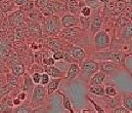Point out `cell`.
I'll return each mask as SVG.
<instances>
[{"mask_svg":"<svg viewBox=\"0 0 132 113\" xmlns=\"http://www.w3.org/2000/svg\"><path fill=\"white\" fill-rule=\"evenodd\" d=\"M128 55L121 51H96L92 54V59L98 61H110L122 64Z\"/></svg>","mask_w":132,"mask_h":113,"instance_id":"cell-1","label":"cell"},{"mask_svg":"<svg viewBox=\"0 0 132 113\" xmlns=\"http://www.w3.org/2000/svg\"><path fill=\"white\" fill-rule=\"evenodd\" d=\"M81 76L85 81H89L90 78L99 71V63L94 59H86L81 63Z\"/></svg>","mask_w":132,"mask_h":113,"instance_id":"cell-2","label":"cell"},{"mask_svg":"<svg viewBox=\"0 0 132 113\" xmlns=\"http://www.w3.org/2000/svg\"><path fill=\"white\" fill-rule=\"evenodd\" d=\"M62 23L59 16L53 14L47 17L43 24V32L47 35H56L62 31Z\"/></svg>","mask_w":132,"mask_h":113,"instance_id":"cell-3","label":"cell"},{"mask_svg":"<svg viewBox=\"0 0 132 113\" xmlns=\"http://www.w3.org/2000/svg\"><path fill=\"white\" fill-rule=\"evenodd\" d=\"M93 42H94V47L96 50H101V49H108L111 45V38L110 35L105 32L100 30L97 33L94 34L93 38Z\"/></svg>","mask_w":132,"mask_h":113,"instance_id":"cell-4","label":"cell"},{"mask_svg":"<svg viewBox=\"0 0 132 113\" xmlns=\"http://www.w3.org/2000/svg\"><path fill=\"white\" fill-rule=\"evenodd\" d=\"M46 95H47V91L45 89L44 85H39V84H37L33 91L32 100H31V105L34 106V107H37V106L41 105V104L45 101Z\"/></svg>","mask_w":132,"mask_h":113,"instance_id":"cell-5","label":"cell"},{"mask_svg":"<svg viewBox=\"0 0 132 113\" xmlns=\"http://www.w3.org/2000/svg\"><path fill=\"white\" fill-rule=\"evenodd\" d=\"M122 68L121 64L110 62V61H100L99 63V71L103 72L105 75H112L118 72Z\"/></svg>","mask_w":132,"mask_h":113,"instance_id":"cell-6","label":"cell"},{"mask_svg":"<svg viewBox=\"0 0 132 113\" xmlns=\"http://www.w3.org/2000/svg\"><path fill=\"white\" fill-rule=\"evenodd\" d=\"M62 26L64 28H73V27H79L81 25L80 18L77 16H74L72 13H65L62 17L61 20Z\"/></svg>","mask_w":132,"mask_h":113,"instance_id":"cell-7","label":"cell"},{"mask_svg":"<svg viewBox=\"0 0 132 113\" xmlns=\"http://www.w3.org/2000/svg\"><path fill=\"white\" fill-rule=\"evenodd\" d=\"M67 52L72 58L77 60L78 63H80V64L85 60V57H86V54H85L84 49L82 47H79V46H72L69 49H67Z\"/></svg>","mask_w":132,"mask_h":113,"instance_id":"cell-8","label":"cell"},{"mask_svg":"<svg viewBox=\"0 0 132 113\" xmlns=\"http://www.w3.org/2000/svg\"><path fill=\"white\" fill-rule=\"evenodd\" d=\"M24 17H25L24 12L22 10H18V11L12 12L8 17V22H9L10 26H12V27H20L24 23Z\"/></svg>","mask_w":132,"mask_h":113,"instance_id":"cell-9","label":"cell"},{"mask_svg":"<svg viewBox=\"0 0 132 113\" xmlns=\"http://www.w3.org/2000/svg\"><path fill=\"white\" fill-rule=\"evenodd\" d=\"M81 72V68L79 66V64L77 63H71L70 66L68 67V72H67V79L68 80H74L75 78H77L80 75Z\"/></svg>","mask_w":132,"mask_h":113,"instance_id":"cell-10","label":"cell"},{"mask_svg":"<svg viewBox=\"0 0 132 113\" xmlns=\"http://www.w3.org/2000/svg\"><path fill=\"white\" fill-rule=\"evenodd\" d=\"M120 37L127 42L132 40V23L124 24L120 30Z\"/></svg>","mask_w":132,"mask_h":113,"instance_id":"cell-11","label":"cell"},{"mask_svg":"<svg viewBox=\"0 0 132 113\" xmlns=\"http://www.w3.org/2000/svg\"><path fill=\"white\" fill-rule=\"evenodd\" d=\"M101 25H102V19H101V17L95 16L93 19H91L90 26H89V31H90L91 35L94 36L95 33H97L98 31H100Z\"/></svg>","mask_w":132,"mask_h":113,"instance_id":"cell-12","label":"cell"},{"mask_svg":"<svg viewBox=\"0 0 132 113\" xmlns=\"http://www.w3.org/2000/svg\"><path fill=\"white\" fill-rule=\"evenodd\" d=\"M44 70H45V73H47L51 78H64L65 77V72L59 69L57 67L48 66V67H44Z\"/></svg>","mask_w":132,"mask_h":113,"instance_id":"cell-13","label":"cell"},{"mask_svg":"<svg viewBox=\"0 0 132 113\" xmlns=\"http://www.w3.org/2000/svg\"><path fill=\"white\" fill-rule=\"evenodd\" d=\"M67 6H68V11L74 16L79 17L80 16V4H79V0H68L67 2Z\"/></svg>","mask_w":132,"mask_h":113,"instance_id":"cell-14","label":"cell"},{"mask_svg":"<svg viewBox=\"0 0 132 113\" xmlns=\"http://www.w3.org/2000/svg\"><path fill=\"white\" fill-rule=\"evenodd\" d=\"M62 79L63 78H50L49 82L47 83V94L48 95H51L57 91V88L62 82Z\"/></svg>","mask_w":132,"mask_h":113,"instance_id":"cell-15","label":"cell"},{"mask_svg":"<svg viewBox=\"0 0 132 113\" xmlns=\"http://www.w3.org/2000/svg\"><path fill=\"white\" fill-rule=\"evenodd\" d=\"M105 78H106V75H105L103 72L98 71V72H96L94 75L90 78V80H89L88 82H89L90 85H94V84H103Z\"/></svg>","mask_w":132,"mask_h":113,"instance_id":"cell-16","label":"cell"},{"mask_svg":"<svg viewBox=\"0 0 132 113\" xmlns=\"http://www.w3.org/2000/svg\"><path fill=\"white\" fill-rule=\"evenodd\" d=\"M105 103L108 104L109 107L111 108H117L122 104V100L120 96H115V97H106Z\"/></svg>","mask_w":132,"mask_h":113,"instance_id":"cell-17","label":"cell"},{"mask_svg":"<svg viewBox=\"0 0 132 113\" xmlns=\"http://www.w3.org/2000/svg\"><path fill=\"white\" fill-rule=\"evenodd\" d=\"M23 88H24L25 92H33L34 88H35V83L33 82L32 77L29 75V74H25Z\"/></svg>","mask_w":132,"mask_h":113,"instance_id":"cell-18","label":"cell"},{"mask_svg":"<svg viewBox=\"0 0 132 113\" xmlns=\"http://www.w3.org/2000/svg\"><path fill=\"white\" fill-rule=\"evenodd\" d=\"M88 91L90 92V94H93V95H96V96H100V97H103L105 95V92H104V86L102 84H94V85H90Z\"/></svg>","mask_w":132,"mask_h":113,"instance_id":"cell-19","label":"cell"},{"mask_svg":"<svg viewBox=\"0 0 132 113\" xmlns=\"http://www.w3.org/2000/svg\"><path fill=\"white\" fill-rule=\"evenodd\" d=\"M57 93L64 98L63 99V105H64V108L68 110L70 113H75L74 112V109H73V107H72V104H71V101H70V99H69V97H67L65 94H63V93H61L60 91H57Z\"/></svg>","mask_w":132,"mask_h":113,"instance_id":"cell-20","label":"cell"},{"mask_svg":"<svg viewBox=\"0 0 132 113\" xmlns=\"http://www.w3.org/2000/svg\"><path fill=\"white\" fill-rule=\"evenodd\" d=\"M122 106L126 108L130 113H132V95H125L122 101Z\"/></svg>","mask_w":132,"mask_h":113,"instance_id":"cell-21","label":"cell"},{"mask_svg":"<svg viewBox=\"0 0 132 113\" xmlns=\"http://www.w3.org/2000/svg\"><path fill=\"white\" fill-rule=\"evenodd\" d=\"M11 72L14 76H21L25 73V68L22 64H15L11 67Z\"/></svg>","mask_w":132,"mask_h":113,"instance_id":"cell-22","label":"cell"},{"mask_svg":"<svg viewBox=\"0 0 132 113\" xmlns=\"http://www.w3.org/2000/svg\"><path fill=\"white\" fill-rule=\"evenodd\" d=\"M0 3H1L0 9H1L2 12H7V11L12 10V7H13L12 0H11V1H2V2H0Z\"/></svg>","mask_w":132,"mask_h":113,"instance_id":"cell-23","label":"cell"},{"mask_svg":"<svg viewBox=\"0 0 132 113\" xmlns=\"http://www.w3.org/2000/svg\"><path fill=\"white\" fill-rule=\"evenodd\" d=\"M104 92H105V95L109 96V97H115V96H117V89H116V87H115L114 84H108L104 87Z\"/></svg>","mask_w":132,"mask_h":113,"instance_id":"cell-24","label":"cell"},{"mask_svg":"<svg viewBox=\"0 0 132 113\" xmlns=\"http://www.w3.org/2000/svg\"><path fill=\"white\" fill-rule=\"evenodd\" d=\"M12 113H32V109L27 105H20L12 110Z\"/></svg>","mask_w":132,"mask_h":113,"instance_id":"cell-25","label":"cell"},{"mask_svg":"<svg viewBox=\"0 0 132 113\" xmlns=\"http://www.w3.org/2000/svg\"><path fill=\"white\" fill-rule=\"evenodd\" d=\"M91 13H92V10H91V8H90L89 6H87V5L82 6V7H81V9H80V14H81L82 17L90 18Z\"/></svg>","mask_w":132,"mask_h":113,"instance_id":"cell-26","label":"cell"},{"mask_svg":"<svg viewBox=\"0 0 132 113\" xmlns=\"http://www.w3.org/2000/svg\"><path fill=\"white\" fill-rule=\"evenodd\" d=\"M29 30L34 35H40V33H41L40 26L38 24H35V23H32V24L29 25Z\"/></svg>","mask_w":132,"mask_h":113,"instance_id":"cell-27","label":"cell"},{"mask_svg":"<svg viewBox=\"0 0 132 113\" xmlns=\"http://www.w3.org/2000/svg\"><path fill=\"white\" fill-rule=\"evenodd\" d=\"M84 2L90 8H99L100 7V3H101L99 0H84Z\"/></svg>","mask_w":132,"mask_h":113,"instance_id":"cell-28","label":"cell"},{"mask_svg":"<svg viewBox=\"0 0 132 113\" xmlns=\"http://www.w3.org/2000/svg\"><path fill=\"white\" fill-rule=\"evenodd\" d=\"M86 98H87V99H88V101H89V102H90V103L93 105V107H94L95 111H96L97 113H106L105 111H104V109H103V108H102L100 105H98L97 103H95V102H94V101H93V100H92V99H91L89 96H86Z\"/></svg>","mask_w":132,"mask_h":113,"instance_id":"cell-29","label":"cell"},{"mask_svg":"<svg viewBox=\"0 0 132 113\" xmlns=\"http://www.w3.org/2000/svg\"><path fill=\"white\" fill-rule=\"evenodd\" d=\"M34 6H35V4H34L33 0H30L29 2H27L26 4L21 6V10L22 11H31V10H33Z\"/></svg>","mask_w":132,"mask_h":113,"instance_id":"cell-30","label":"cell"},{"mask_svg":"<svg viewBox=\"0 0 132 113\" xmlns=\"http://www.w3.org/2000/svg\"><path fill=\"white\" fill-rule=\"evenodd\" d=\"M11 105H7L4 103H0V113H12Z\"/></svg>","mask_w":132,"mask_h":113,"instance_id":"cell-31","label":"cell"},{"mask_svg":"<svg viewBox=\"0 0 132 113\" xmlns=\"http://www.w3.org/2000/svg\"><path fill=\"white\" fill-rule=\"evenodd\" d=\"M49 46H50V48L51 49H55V50H57V49H61V47H62V45H61V42L59 41V40H56V39H52V40H49Z\"/></svg>","mask_w":132,"mask_h":113,"instance_id":"cell-32","label":"cell"},{"mask_svg":"<svg viewBox=\"0 0 132 113\" xmlns=\"http://www.w3.org/2000/svg\"><path fill=\"white\" fill-rule=\"evenodd\" d=\"M52 58L54 59L55 62H56V61L60 62V61H63V60L65 59V54H64L63 51H61V50H57V51H54V52H53Z\"/></svg>","mask_w":132,"mask_h":113,"instance_id":"cell-33","label":"cell"},{"mask_svg":"<svg viewBox=\"0 0 132 113\" xmlns=\"http://www.w3.org/2000/svg\"><path fill=\"white\" fill-rule=\"evenodd\" d=\"M90 22H91L90 18H85V17L80 18V23H81V25H83L84 29H87L90 26Z\"/></svg>","mask_w":132,"mask_h":113,"instance_id":"cell-34","label":"cell"},{"mask_svg":"<svg viewBox=\"0 0 132 113\" xmlns=\"http://www.w3.org/2000/svg\"><path fill=\"white\" fill-rule=\"evenodd\" d=\"M50 1H51V0H35L34 4H35L36 7H38V8H42V7H44L45 5H47Z\"/></svg>","mask_w":132,"mask_h":113,"instance_id":"cell-35","label":"cell"},{"mask_svg":"<svg viewBox=\"0 0 132 113\" xmlns=\"http://www.w3.org/2000/svg\"><path fill=\"white\" fill-rule=\"evenodd\" d=\"M50 80V76L48 75L47 73H42L41 74V80H40V83L42 85H47V83L49 82Z\"/></svg>","mask_w":132,"mask_h":113,"instance_id":"cell-36","label":"cell"},{"mask_svg":"<svg viewBox=\"0 0 132 113\" xmlns=\"http://www.w3.org/2000/svg\"><path fill=\"white\" fill-rule=\"evenodd\" d=\"M7 47H6V45L4 44V43H2V42H0V59H2V58H4L5 56H6V54H7Z\"/></svg>","mask_w":132,"mask_h":113,"instance_id":"cell-37","label":"cell"},{"mask_svg":"<svg viewBox=\"0 0 132 113\" xmlns=\"http://www.w3.org/2000/svg\"><path fill=\"white\" fill-rule=\"evenodd\" d=\"M43 64L46 66H53L55 64V61L53 58H44L43 59Z\"/></svg>","mask_w":132,"mask_h":113,"instance_id":"cell-38","label":"cell"},{"mask_svg":"<svg viewBox=\"0 0 132 113\" xmlns=\"http://www.w3.org/2000/svg\"><path fill=\"white\" fill-rule=\"evenodd\" d=\"M32 79H33V82L35 84H39L40 83V80H41V74L38 73V72H35L33 75H32Z\"/></svg>","mask_w":132,"mask_h":113,"instance_id":"cell-39","label":"cell"},{"mask_svg":"<svg viewBox=\"0 0 132 113\" xmlns=\"http://www.w3.org/2000/svg\"><path fill=\"white\" fill-rule=\"evenodd\" d=\"M114 113H130L126 108H124L123 106H119L117 108H115L114 110Z\"/></svg>","mask_w":132,"mask_h":113,"instance_id":"cell-40","label":"cell"},{"mask_svg":"<svg viewBox=\"0 0 132 113\" xmlns=\"http://www.w3.org/2000/svg\"><path fill=\"white\" fill-rule=\"evenodd\" d=\"M29 1H30V0H12V2H13V3H15L16 5H19L20 7H21V6H23L24 4H26V3H27V2H29Z\"/></svg>","mask_w":132,"mask_h":113,"instance_id":"cell-41","label":"cell"},{"mask_svg":"<svg viewBox=\"0 0 132 113\" xmlns=\"http://www.w3.org/2000/svg\"><path fill=\"white\" fill-rule=\"evenodd\" d=\"M12 105H13V106H20V105H21V100H20L19 98L12 99Z\"/></svg>","mask_w":132,"mask_h":113,"instance_id":"cell-42","label":"cell"},{"mask_svg":"<svg viewBox=\"0 0 132 113\" xmlns=\"http://www.w3.org/2000/svg\"><path fill=\"white\" fill-rule=\"evenodd\" d=\"M7 93H8V89H7V88H0V99H1L2 97H4Z\"/></svg>","mask_w":132,"mask_h":113,"instance_id":"cell-43","label":"cell"},{"mask_svg":"<svg viewBox=\"0 0 132 113\" xmlns=\"http://www.w3.org/2000/svg\"><path fill=\"white\" fill-rule=\"evenodd\" d=\"M18 98H19L21 101H23V100H25V99L27 98V95H26V93H25V92H23V93H20V94H19Z\"/></svg>","mask_w":132,"mask_h":113,"instance_id":"cell-44","label":"cell"},{"mask_svg":"<svg viewBox=\"0 0 132 113\" xmlns=\"http://www.w3.org/2000/svg\"><path fill=\"white\" fill-rule=\"evenodd\" d=\"M81 113H95V112L92 111V110H90V109H83Z\"/></svg>","mask_w":132,"mask_h":113,"instance_id":"cell-45","label":"cell"},{"mask_svg":"<svg viewBox=\"0 0 132 113\" xmlns=\"http://www.w3.org/2000/svg\"><path fill=\"white\" fill-rule=\"evenodd\" d=\"M99 1H100L101 3H109L111 0H99Z\"/></svg>","mask_w":132,"mask_h":113,"instance_id":"cell-46","label":"cell"},{"mask_svg":"<svg viewBox=\"0 0 132 113\" xmlns=\"http://www.w3.org/2000/svg\"><path fill=\"white\" fill-rule=\"evenodd\" d=\"M2 17H3V13H2V11H1V9H0V20L2 19Z\"/></svg>","mask_w":132,"mask_h":113,"instance_id":"cell-47","label":"cell"},{"mask_svg":"<svg viewBox=\"0 0 132 113\" xmlns=\"http://www.w3.org/2000/svg\"><path fill=\"white\" fill-rule=\"evenodd\" d=\"M59 1H61V2H63V3H67V2H68V0H59Z\"/></svg>","mask_w":132,"mask_h":113,"instance_id":"cell-48","label":"cell"},{"mask_svg":"<svg viewBox=\"0 0 132 113\" xmlns=\"http://www.w3.org/2000/svg\"><path fill=\"white\" fill-rule=\"evenodd\" d=\"M2 1H4V0H0V2H2Z\"/></svg>","mask_w":132,"mask_h":113,"instance_id":"cell-49","label":"cell"},{"mask_svg":"<svg viewBox=\"0 0 132 113\" xmlns=\"http://www.w3.org/2000/svg\"><path fill=\"white\" fill-rule=\"evenodd\" d=\"M79 1H82V0H79Z\"/></svg>","mask_w":132,"mask_h":113,"instance_id":"cell-50","label":"cell"}]
</instances>
